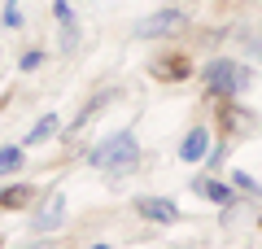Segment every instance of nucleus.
Segmentation results:
<instances>
[{"label": "nucleus", "instance_id": "f257e3e1", "mask_svg": "<svg viewBox=\"0 0 262 249\" xmlns=\"http://www.w3.org/2000/svg\"><path fill=\"white\" fill-rule=\"evenodd\" d=\"M136 157H140V144H136V136H131V131H118V136H110L105 144H96L92 153H88V162L101 166V171H114V175H122V171H131V166H136Z\"/></svg>", "mask_w": 262, "mask_h": 249}, {"label": "nucleus", "instance_id": "f03ea898", "mask_svg": "<svg viewBox=\"0 0 262 249\" xmlns=\"http://www.w3.org/2000/svg\"><path fill=\"white\" fill-rule=\"evenodd\" d=\"M249 79H253V74L245 70V66L227 61V57H219V61L206 66V92L223 96V101H232L236 92H245V88H249Z\"/></svg>", "mask_w": 262, "mask_h": 249}, {"label": "nucleus", "instance_id": "7ed1b4c3", "mask_svg": "<svg viewBox=\"0 0 262 249\" xmlns=\"http://www.w3.org/2000/svg\"><path fill=\"white\" fill-rule=\"evenodd\" d=\"M184 13L179 9H158V13H149V18H140L136 22V35H144V39H162V35H175V31H184Z\"/></svg>", "mask_w": 262, "mask_h": 249}, {"label": "nucleus", "instance_id": "20e7f679", "mask_svg": "<svg viewBox=\"0 0 262 249\" xmlns=\"http://www.w3.org/2000/svg\"><path fill=\"white\" fill-rule=\"evenodd\" d=\"M136 210H140V219H149V223H175L179 219V205L166 201V197H140Z\"/></svg>", "mask_w": 262, "mask_h": 249}, {"label": "nucleus", "instance_id": "39448f33", "mask_svg": "<svg viewBox=\"0 0 262 249\" xmlns=\"http://www.w3.org/2000/svg\"><path fill=\"white\" fill-rule=\"evenodd\" d=\"M61 219H66V197H61V193H48V201L35 210V232L61 227Z\"/></svg>", "mask_w": 262, "mask_h": 249}, {"label": "nucleus", "instance_id": "423d86ee", "mask_svg": "<svg viewBox=\"0 0 262 249\" xmlns=\"http://www.w3.org/2000/svg\"><path fill=\"white\" fill-rule=\"evenodd\" d=\"M206 149H210V131L206 127H192V131H188V140L179 144V157H184V162H201Z\"/></svg>", "mask_w": 262, "mask_h": 249}, {"label": "nucleus", "instance_id": "0eeeda50", "mask_svg": "<svg viewBox=\"0 0 262 249\" xmlns=\"http://www.w3.org/2000/svg\"><path fill=\"white\" fill-rule=\"evenodd\" d=\"M35 201V188L31 184H9V188H0V210H22V205Z\"/></svg>", "mask_w": 262, "mask_h": 249}, {"label": "nucleus", "instance_id": "6e6552de", "mask_svg": "<svg viewBox=\"0 0 262 249\" xmlns=\"http://www.w3.org/2000/svg\"><path fill=\"white\" fill-rule=\"evenodd\" d=\"M153 74H158V79H188V74H192V66H188L184 57H166V61L153 66Z\"/></svg>", "mask_w": 262, "mask_h": 249}, {"label": "nucleus", "instance_id": "1a4fd4ad", "mask_svg": "<svg viewBox=\"0 0 262 249\" xmlns=\"http://www.w3.org/2000/svg\"><path fill=\"white\" fill-rule=\"evenodd\" d=\"M53 131H57V114H44V118H39L35 127H31L27 136H22V144H44V140L53 136Z\"/></svg>", "mask_w": 262, "mask_h": 249}, {"label": "nucleus", "instance_id": "9d476101", "mask_svg": "<svg viewBox=\"0 0 262 249\" xmlns=\"http://www.w3.org/2000/svg\"><path fill=\"white\" fill-rule=\"evenodd\" d=\"M196 193L201 197H210V201H219V205H232V188H223V184H214V179H196Z\"/></svg>", "mask_w": 262, "mask_h": 249}, {"label": "nucleus", "instance_id": "9b49d317", "mask_svg": "<svg viewBox=\"0 0 262 249\" xmlns=\"http://www.w3.org/2000/svg\"><path fill=\"white\" fill-rule=\"evenodd\" d=\"M9 171H22V149L18 144H5V149H0V175H9Z\"/></svg>", "mask_w": 262, "mask_h": 249}, {"label": "nucleus", "instance_id": "f8f14e48", "mask_svg": "<svg viewBox=\"0 0 262 249\" xmlns=\"http://www.w3.org/2000/svg\"><path fill=\"white\" fill-rule=\"evenodd\" d=\"M236 188H241V193H253V197H262V184H258V179H249V175H245V171H236Z\"/></svg>", "mask_w": 262, "mask_h": 249}, {"label": "nucleus", "instance_id": "ddd939ff", "mask_svg": "<svg viewBox=\"0 0 262 249\" xmlns=\"http://www.w3.org/2000/svg\"><path fill=\"white\" fill-rule=\"evenodd\" d=\"M53 13H57L61 22H66V27L75 22V9H70V0H57V5H53Z\"/></svg>", "mask_w": 262, "mask_h": 249}, {"label": "nucleus", "instance_id": "4468645a", "mask_svg": "<svg viewBox=\"0 0 262 249\" xmlns=\"http://www.w3.org/2000/svg\"><path fill=\"white\" fill-rule=\"evenodd\" d=\"M39 66H44V53H39V48H35V53H27V57H22V70H39Z\"/></svg>", "mask_w": 262, "mask_h": 249}, {"label": "nucleus", "instance_id": "2eb2a0df", "mask_svg": "<svg viewBox=\"0 0 262 249\" xmlns=\"http://www.w3.org/2000/svg\"><path fill=\"white\" fill-rule=\"evenodd\" d=\"M5 22H9V27H18V22H22V13H18V5H5Z\"/></svg>", "mask_w": 262, "mask_h": 249}, {"label": "nucleus", "instance_id": "dca6fc26", "mask_svg": "<svg viewBox=\"0 0 262 249\" xmlns=\"http://www.w3.org/2000/svg\"><path fill=\"white\" fill-rule=\"evenodd\" d=\"M253 53H258V57H262V39H253Z\"/></svg>", "mask_w": 262, "mask_h": 249}, {"label": "nucleus", "instance_id": "f3484780", "mask_svg": "<svg viewBox=\"0 0 262 249\" xmlns=\"http://www.w3.org/2000/svg\"><path fill=\"white\" fill-rule=\"evenodd\" d=\"M27 249H48V245H44V240H39V245H27Z\"/></svg>", "mask_w": 262, "mask_h": 249}, {"label": "nucleus", "instance_id": "a211bd4d", "mask_svg": "<svg viewBox=\"0 0 262 249\" xmlns=\"http://www.w3.org/2000/svg\"><path fill=\"white\" fill-rule=\"evenodd\" d=\"M92 249H110V245H92Z\"/></svg>", "mask_w": 262, "mask_h": 249}, {"label": "nucleus", "instance_id": "6ab92c4d", "mask_svg": "<svg viewBox=\"0 0 262 249\" xmlns=\"http://www.w3.org/2000/svg\"><path fill=\"white\" fill-rule=\"evenodd\" d=\"M0 249H5V240H0Z\"/></svg>", "mask_w": 262, "mask_h": 249}]
</instances>
